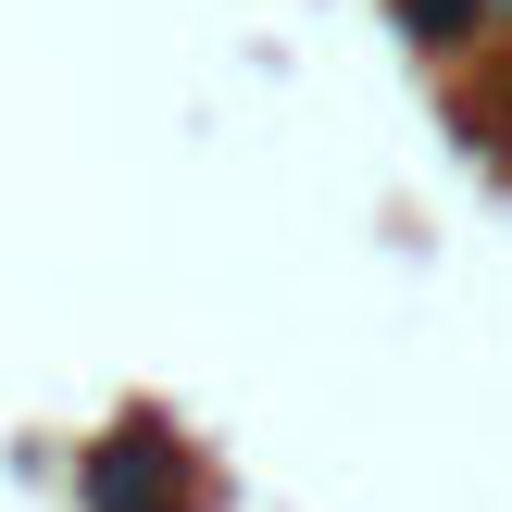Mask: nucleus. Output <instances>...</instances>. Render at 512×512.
Instances as JSON below:
<instances>
[{"label": "nucleus", "instance_id": "nucleus-1", "mask_svg": "<svg viewBox=\"0 0 512 512\" xmlns=\"http://www.w3.org/2000/svg\"><path fill=\"white\" fill-rule=\"evenodd\" d=\"M100 512H163V450H113V463H100Z\"/></svg>", "mask_w": 512, "mask_h": 512}]
</instances>
